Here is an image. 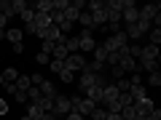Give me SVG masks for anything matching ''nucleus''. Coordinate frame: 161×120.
<instances>
[{
    "mask_svg": "<svg viewBox=\"0 0 161 120\" xmlns=\"http://www.w3.org/2000/svg\"><path fill=\"white\" fill-rule=\"evenodd\" d=\"M0 86H6V80H3V75H0Z\"/></svg>",
    "mask_w": 161,
    "mask_h": 120,
    "instance_id": "nucleus-50",
    "label": "nucleus"
},
{
    "mask_svg": "<svg viewBox=\"0 0 161 120\" xmlns=\"http://www.w3.org/2000/svg\"><path fill=\"white\" fill-rule=\"evenodd\" d=\"M57 120H64V118H57Z\"/></svg>",
    "mask_w": 161,
    "mask_h": 120,
    "instance_id": "nucleus-53",
    "label": "nucleus"
},
{
    "mask_svg": "<svg viewBox=\"0 0 161 120\" xmlns=\"http://www.w3.org/2000/svg\"><path fill=\"white\" fill-rule=\"evenodd\" d=\"M35 13H51V8H54V0H38L35 6H30Z\"/></svg>",
    "mask_w": 161,
    "mask_h": 120,
    "instance_id": "nucleus-19",
    "label": "nucleus"
},
{
    "mask_svg": "<svg viewBox=\"0 0 161 120\" xmlns=\"http://www.w3.org/2000/svg\"><path fill=\"white\" fill-rule=\"evenodd\" d=\"M105 120H124V118H121V115H110V112H108V118H105Z\"/></svg>",
    "mask_w": 161,
    "mask_h": 120,
    "instance_id": "nucleus-48",
    "label": "nucleus"
},
{
    "mask_svg": "<svg viewBox=\"0 0 161 120\" xmlns=\"http://www.w3.org/2000/svg\"><path fill=\"white\" fill-rule=\"evenodd\" d=\"M92 13V22H94V27H108V11L105 8H97V11H89Z\"/></svg>",
    "mask_w": 161,
    "mask_h": 120,
    "instance_id": "nucleus-13",
    "label": "nucleus"
},
{
    "mask_svg": "<svg viewBox=\"0 0 161 120\" xmlns=\"http://www.w3.org/2000/svg\"><path fill=\"white\" fill-rule=\"evenodd\" d=\"M64 120H83V118H80V112H75V109H70V112L64 115Z\"/></svg>",
    "mask_w": 161,
    "mask_h": 120,
    "instance_id": "nucleus-43",
    "label": "nucleus"
},
{
    "mask_svg": "<svg viewBox=\"0 0 161 120\" xmlns=\"http://www.w3.org/2000/svg\"><path fill=\"white\" fill-rule=\"evenodd\" d=\"M94 107H97V104H94V102H89V99L83 96V99L78 102V107H75V112H80V118H89V115L94 112Z\"/></svg>",
    "mask_w": 161,
    "mask_h": 120,
    "instance_id": "nucleus-14",
    "label": "nucleus"
},
{
    "mask_svg": "<svg viewBox=\"0 0 161 120\" xmlns=\"http://www.w3.org/2000/svg\"><path fill=\"white\" fill-rule=\"evenodd\" d=\"M156 109V104L150 102V99H142V102H134V112H137V118H150V112Z\"/></svg>",
    "mask_w": 161,
    "mask_h": 120,
    "instance_id": "nucleus-8",
    "label": "nucleus"
},
{
    "mask_svg": "<svg viewBox=\"0 0 161 120\" xmlns=\"http://www.w3.org/2000/svg\"><path fill=\"white\" fill-rule=\"evenodd\" d=\"M105 59H108V48H105L102 43H97V46H94V51H92V62L105 64Z\"/></svg>",
    "mask_w": 161,
    "mask_h": 120,
    "instance_id": "nucleus-18",
    "label": "nucleus"
},
{
    "mask_svg": "<svg viewBox=\"0 0 161 120\" xmlns=\"http://www.w3.org/2000/svg\"><path fill=\"white\" fill-rule=\"evenodd\" d=\"M19 120H30V118H27V115H22V118H19Z\"/></svg>",
    "mask_w": 161,
    "mask_h": 120,
    "instance_id": "nucleus-51",
    "label": "nucleus"
},
{
    "mask_svg": "<svg viewBox=\"0 0 161 120\" xmlns=\"http://www.w3.org/2000/svg\"><path fill=\"white\" fill-rule=\"evenodd\" d=\"M40 120H57V118H54V115L48 112V115H43V118H40Z\"/></svg>",
    "mask_w": 161,
    "mask_h": 120,
    "instance_id": "nucleus-49",
    "label": "nucleus"
},
{
    "mask_svg": "<svg viewBox=\"0 0 161 120\" xmlns=\"http://www.w3.org/2000/svg\"><path fill=\"white\" fill-rule=\"evenodd\" d=\"M59 80H62V83H67V86H73L75 72H70V69H62V72H59Z\"/></svg>",
    "mask_w": 161,
    "mask_h": 120,
    "instance_id": "nucleus-33",
    "label": "nucleus"
},
{
    "mask_svg": "<svg viewBox=\"0 0 161 120\" xmlns=\"http://www.w3.org/2000/svg\"><path fill=\"white\" fill-rule=\"evenodd\" d=\"M158 3H156V6H153V3H150V6H142V8H140V19H142V22H148V24H153L156 22V16H158Z\"/></svg>",
    "mask_w": 161,
    "mask_h": 120,
    "instance_id": "nucleus-7",
    "label": "nucleus"
},
{
    "mask_svg": "<svg viewBox=\"0 0 161 120\" xmlns=\"http://www.w3.org/2000/svg\"><path fill=\"white\" fill-rule=\"evenodd\" d=\"M27 118L30 120H40V118H43V112H40L35 104H30V107H27Z\"/></svg>",
    "mask_w": 161,
    "mask_h": 120,
    "instance_id": "nucleus-36",
    "label": "nucleus"
},
{
    "mask_svg": "<svg viewBox=\"0 0 161 120\" xmlns=\"http://www.w3.org/2000/svg\"><path fill=\"white\" fill-rule=\"evenodd\" d=\"M0 75H3V80H6V83H14V80L19 78V69H16V67H6Z\"/></svg>",
    "mask_w": 161,
    "mask_h": 120,
    "instance_id": "nucleus-26",
    "label": "nucleus"
},
{
    "mask_svg": "<svg viewBox=\"0 0 161 120\" xmlns=\"http://www.w3.org/2000/svg\"><path fill=\"white\" fill-rule=\"evenodd\" d=\"M75 38H78V53L94 51V46H97V40H94V29H80Z\"/></svg>",
    "mask_w": 161,
    "mask_h": 120,
    "instance_id": "nucleus-2",
    "label": "nucleus"
},
{
    "mask_svg": "<svg viewBox=\"0 0 161 120\" xmlns=\"http://www.w3.org/2000/svg\"><path fill=\"white\" fill-rule=\"evenodd\" d=\"M78 22L83 24V29H97V27H94V22H92V13H89V11H80Z\"/></svg>",
    "mask_w": 161,
    "mask_h": 120,
    "instance_id": "nucleus-25",
    "label": "nucleus"
},
{
    "mask_svg": "<svg viewBox=\"0 0 161 120\" xmlns=\"http://www.w3.org/2000/svg\"><path fill=\"white\" fill-rule=\"evenodd\" d=\"M70 109H73V104H70V96H64V93H57V96H54V109H51V115H54V118H64Z\"/></svg>",
    "mask_w": 161,
    "mask_h": 120,
    "instance_id": "nucleus-4",
    "label": "nucleus"
},
{
    "mask_svg": "<svg viewBox=\"0 0 161 120\" xmlns=\"http://www.w3.org/2000/svg\"><path fill=\"white\" fill-rule=\"evenodd\" d=\"M118 104H121V109H124V107H129V104H134V102H132L129 93H118Z\"/></svg>",
    "mask_w": 161,
    "mask_h": 120,
    "instance_id": "nucleus-39",
    "label": "nucleus"
},
{
    "mask_svg": "<svg viewBox=\"0 0 161 120\" xmlns=\"http://www.w3.org/2000/svg\"><path fill=\"white\" fill-rule=\"evenodd\" d=\"M35 35H38L40 40H48V43H59V40H62V32H59V27H57V24H48V27L38 29Z\"/></svg>",
    "mask_w": 161,
    "mask_h": 120,
    "instance_id": "nucleus-6",
    "label": "nucleus"
},
{
    "mask_svg": "<svg viewBox=\"0 0 161 120\" xmlns=\"http://www.w3.org/2000/svg\"><path fill=\"white\" fill-rule=\"evenodd\" d=\"M94 80H97V75H92V72H86V69H83V72H80V78H78V91L86 93L89 88L94 86Z\"/></svg>",
    "mask_w": 161,
    "mask_h": 120,
    "instance_id": "nucleus-9",
    "label": "nucleus"
},
{
    "mask_svg": "<svg viewBox=\"0 0 161 120\" xmlns=\"http://www.w3.org/2000/svg\"><path fill=\"white\" fill-rule=\"evenodd\" d=\"M14 99H16V102H19V104H27V91H19V93H16V96H14Z\"/></svg>",
    "mask_w": 161,
    "mask_h": 120,
    "instance_id": "nucleus-44",
    "label": "nucleus"
},
{
    "mask_svg": "<svg viewBox=\"0 0 161 120\" xmlns=\"http://www.w3.org/2000/svg\"><path fill=\"white\" fill-rule=\"evenodd\" d=\"M19 19H22V22H24V24H32V19H35V11H32V8H30V6H27V8H24V11H22V13H19Z\"/></svg>",
    "mask_w": 161,
    "mask_h": 120,
    "instance_id": "nucleus-30",
    "label": "nucleus"
},
{
    "mask_svg": "<svg viewBox=\"0 0 161 120\" xmlns=\"http://www.w3.org/2000/svg\"><path fill=\"white\" fill-rule=\"evenodd\" d=\"M48 69H51V72H57V75H59V72H62V69H64V64L59 62V59H51V62H48Z\"/></svg>",
    "mask_w": 161,
    "mask_h": 120,
    "instance_id": "nucleus-37",
    "label": "nucleus"
},
{
    "mask_svg": "<svg viewBox=\"0 0 161 120\" xmlns=\"http://www.w3.org/2000/svg\"><path fill=\"white\" fill-rule=\"evenodd\" d=\"M24 8H27V3H24V0H11V11H14V16H19Z\"/></svg>",
    "mask_w": 161,
    "mask_h": 120,
    "instance_id": "nucleus-32",
    "label": "nucleus"
},
{
    "mask_svg": "<svg viewBox=\"0 0 161 120\" xmlns=\"http://www.w3.org/2000/svg\"><path fill=\"white\" fill-rule=\"evenodd\" d=\"M35 62H38L40 67H43V64H48V62H51V56H48V53H43V51H38V53H35Z\"/></svg>",
    "mask_w": 161,
    "mask_h": 120,
    "instance_id": "nucleus-38",
    "label": "nucleus"
},
{
    "mask_svg": "<svg viewBox=\"0 0 161 120\" xmlns=\"http://www.w3.org/2000/svg\"><path fill=\"white\" fill-rule=\"evenodd\" d=\"M118 67L124 69V75H126V72H132V75H134V72H140V69H137V62H134V59L129 56V53H124V56H121Z\"/></svg>",
    "mask_w": 161,
    "mask_h": 120,
    "instance_id": "nucleus-11",
    "label": "nucleus"
},
{
    "mask_svg": "<svg viewBox=\"0 0 161 120\" xmlns=\"http://www.w3.org/2000/svg\"><path fill=\"white\" fill-rule=\"evenodd\" d=\"M30 80H32V86H40V83H43L46 78H43L40 72H32V75H30Z\"/></svg>",
    "mask_w": 161,
    "mask_h": 120,
    "instance_id": "nucleus-41",
    "label": "nucleus"
},
{
    "mask_svg": "<svg viewBox=\"0 0 161 120\" xmlns=\"http://www.w3.org/2000/svg\"><path fill=\"white\" fill-rule=\"evenodd\" d=\"M89 118H92V120H105V118H108V109H105V107H99V104H97V107H94V112L89 115Z\"/></svg>",
    "mask_w": 161,
    "mask_h": 120,
    "instance_id": "nucleus-31",
    "label": "nucleus"
},
{
    "mask_svg": "<svg viewBox=\"0 0 161 120\" xmlns=\"http://www.w3.org/2000/svg\"><path fill=\"white\" fill-rule=\"evenodd\" d=\"M140 120H150V118H140Z\"/></svg>",
    "mask_w": 161,
    "mask_h": 120,
    "instance_id": "nucleus-52",
    "label": "nucleus"
},
{
    "mask_svg": "<svg viewBox=\"0 0 161 120\" xmlns=\"http://www.w3.org/2000/svg\"><path fill=\"white\" fill-rule=\"evenodd\" d=\"M148 29H150V24L148 22H142V19H140V22H134V24H129L126 29H124V32H126V38H129V43H137L140 38H142V35H148Z\"/></svg>",
    "mask_w": 161,
    "mask_h": 120,
    "instance_id": "nucleus-3",
    "label": "nucleus"
},
{
    "mask_svg": "<svg viewBox=\"0 0 161 120\" xmlns=\"http://www.w3.org/2000/svg\"><path fill=\"white\" fill-rule=\"evenodd\" d=\"M38 88H40V96H46V99H54V96H57V86H54L51 80H43Z\"/></svg>",
    "mask_w": 161,
    "mask_h": 120,
    "instance_id": "nucleus-15",
    "label": "nucleus"
},
{
    "mask_svg": "<svg viewBox=\"0 0 161 120\" xmlns=\"http://www.w3.org/2000/svg\"><path fill=\"white\" fill-rule=\"evenodd\" d=\"M148 86H153V88L161 86V72H148Z\"/></svg>",
    "mask_w": 161,
    "mask_h": 120,
    "instance_id": "nucleus-34",
    "label": "nucleus"
},
{
    "mask_svg": "<svg viewBox=\"0 0 161 120\" xmlns=\"http://www.w3.org/2000/svg\"><path fill=\"white\" fill-rule=\"evenodd\" d=\"M6 40L11 43V46H14V43H22V40H24V32H22V29L8 27V29H6Z\"/></svg>",
    "mask_w": 161,
    "mask_h": 120,
    "instance_id": "nucleus-20",
    "label": "nucleus"
},
{
    "mask_svg": "<svg viewBox=\"0 0 161 120\" xmlns=\"http://www.w3.org/2000/svg\"><path fill=\"white\" fill-rule=\"evenodd\" d=\"M129 96H132V102H142V99H148V88L145 86H132L129 88Z\"/></svg>",
    "mask_w": 161,
    "mask_h": 120,
    "instance_id": "nucleus-17",
    "label": "nucleus"
},
{
    "mask_svg": "<svg viewBox=\"0 0 161 120\" xmlns=\"http://www.w3.org/2000/svg\"><path fill=\"white\" fill-rule=\"evenodd\" d=\"M0 115H8V102L6 99H0Z\"/></svg>",
    "mask_w": 161,
    "mask_h": 120,
    "instance_id": "nucleus-47",
    "label": "nucleus"
},
{
    "mask_svg": "<svg viewBox=\"0 0 161 120\" xmlns=\"http://www.w3.org/2000/svg\"><path fill=\"white\" fill-rule=\"evenodd\" d=\"M102 46L108 48V53H110V51H126V46H129V38H126V32L121 29V32H113V35H108Z\"/></svg>",
    "mask_w": 161,
    "mask_h": 120,
    "instance_id": "nucleus-1",
    "label": "nucleus"
},
{
    "mask_svg": "<svg viewBox=\"0 0 161 120\" xmlns=\"http://www.w3.org/2000/svg\"><path fill=\"white\" fill-rule=\"evenodd\" d=\"M40 99V88L38 86H30L27 88V102H38Z\"/></svg>",
    "mask_w": 161,
    "mask_h": 120,
    "instance_id": "nucleus-35",
    "label": "nucleus"
},
{
    "mask_svg": "<svg viewBox=\"0 0 161 120\" xmlns=\"http://www.w3.org/2000/svg\"><path fill=\"white\" fill-rule=\"evenodd\" d=\"M121 118H124V120H140L137 118V112H134V104H129V107H124V109H121Z\"/></svg>",
    "mask_w": 161,
    "mask_h": 120,
    "instance_id": "nucleus-27",
    "label": "nucleus"
},
{
    "mask_svg": "<svg viewBox=\"0 0 161 120\" xmlns=\"http://www.w3.org/2000/svg\"><path fill=\"white\" fill-rule=\"evenodd\" d=\"M148 40H150L148 46H158V43H161V29H153V27H150V29H148Z\"/></svg>",
    "mask_w": 161,
    "mask_h": 120,
    "instance_id": "nucleus-28",
    "label": "nucleus"
},
{
    "mask_svg": "<svg viewBox=\"0 0 161 120\" xmlns=\"http://www.w3.org/2000/svg\"><path fill=\"white\" fill-rule=\"evenodd\" d=\"M137 62H158V46H145Z\"/></svg>",
    "mask_w": 161,
    "mask_h": 120,
    "instance_id": "nucleus-12",
    "label": "nucleus"
},
{
    "mask_svg": "<svg viewBox=\"0 0 161 120\" xmlns=\"http://www.w3.org/2000/svg\"><path fill=\"white\" fill-rule=\"evenodd\" d=\"M67 6H70V0H54V8H51V11H64Z\"/></svg>",
    "mask_w": 161,
    "mask_h": 120,
    "instance_id": "nucleus-40",
    "label": "nucleus"
},
{
    "mask_svg": "<svg viewBox=\"0 0 161 120\" xmlns=\"http://www.w3.org/2000/svg\"><path fill=\"white\" fill-rule=\"evenodd\" d=\"M62 43H64V48H67V53H78V38H75V35H64Z\"/></svg>",
    "mask_w": 161,
    "mask_h": 120,
    "instance_id": "nucleus-21",
    "label": "nucleus"
},
{
    "mask_svg": "<svg viewBox=\"0 0 161 120\" xmlns=\"http://www.w3.org/2000/svg\"><path fill=\"white\" fill-rule=\"evenodd\" d=\"M14 86H16L19 91H27V88L32 86V80H30V75H19V78L14 80Z\"/></svg>",
    "mask_w": 161,
    "mask_h": 120,
    "instance_id": "nucleus-24",
    "label": "nucleus"
},
{
    "mask_svg": "<svg viewBox=\"0 0 161 120\" xmlns=\"http://www.w3.org/2000/svg\"><path fill=\"white\" fill-rule=\"evenodd\" d=\"M137 69H145V72H158V62H137Z\"/></svg>",
    "mask_w": 161,
    "mask_h": 120,
    "instance_id": "nucleus-29",
    "label": "nucleus"
},
{
    "mask_svg": "<svg viewBox=\"0 0 161 120\" xmlns=\"http://www.w3.org/2000/svg\"><path fill=\"white\" fill-rule=\"evenodd\" d=\"M40 51L51 56V51H54V43H48V40H43V46H40Z\"/></svg>",
    "mask_w": 161,
    "mask_h": 120,
    "instance_id": "nucleus-42",
    "label": "nucleus"
},
{
    "mask_svg": "<svg viewBox=\"0 0 161 120\" xmlns=\"http://www.w3.org/2000/svg\"><path fill=\"white\" fill-rule=\"evenodd\" d=\"M121 22H126V27H129V24H134V22H140V8H137V6L124 8V13H121Z\"/></svg>",
    "mask_w": 161,
    "mask_h": 120,
    "instance_id": "nucleus-10",
    "label": "nucleus"
},
{
    "mask_svg": "<svg viewBox=\"0 0 161 120\" xmlns=\"http://www.w3.org/2000/svg\"><path fill=\"white\" fill-rule=\"evenodd\" d=\"M32 24H35V32H38V29H43V27H48V24H51V19H48V13H35V19H32Z\"/></svg>",
    "mask_w": 161,
    "mask_h": 120,
    "instance_id": "nucleus-22",
    "label": "nucleus"
},
{
    "mask_svg": "<svg viewBox=\"0 0 161 120\" xmlns=\"http://www.w3.org/2000/svg\"><path fill=\"white\" fill-rule=\"evenodd\" d=\"M24 51V43H14L11 46V53H22Z\"/></svg>",
    "mask_w": 161,
    "mask_h": 120,
    "instance_id": "nucleus-46",
    "label": "nucleus"
},
{
    "mask_svg": "<svg viewBox=\"0 0 161 120\" xmlns=\"http://www.w3.org/2000/svg\"><path fill=\"white\" fill-rule=\"evenodd\" d=\"M62 64H64V69H70V72H83V67H86V56H83V53H70Z\"/></svg>",
    "mask_w": 161,
    "mask_h": 120,
    "instance_id": "nucleus-5",
    "label": "nucleus"
},
{
    "mask_svg": "<svg viewBox=\"0 0 161 120\" xmlns=\"http://www.w3.org/2000/svg\"><path fill=\"white\" fill-rule=\"evenodd\" d=\"M64 38V35H62ZM70 53H67V48H64V43L62 40H59V43H54V51H51V59H59V62H64V59H67Z\"/></svg>",
    "mask_w": 161,
    "mask_h": 120,
    "instance_id": "nucleus-16",
    "label": "nucleus"
},
{
    "mask_svg": "<svg viewBox=\"0 0 161 120\" xmlns=\"http://www.w3.org/2000/svg\"><path fill=\"white\" fill-rule=\"evenodd\" d=\"M6 93H11V96H16V93H19V88L14 86V83H6Z\"/></svg>",
    "mask_w": 161,
    "mask_h": 120,
    "instance_id": "nucleus-45",
    "label": "nucleus"
},
{
    "mask_svg": "<svg viewBox=\"0 0 161 120\" xmlns=\"http://www.w3.org/2000/svg\"><path fill=\"white\" fill-rule=\"evenodd\" d=\"M86 99H89V102H94V104H99V102H102V88H99V86H92V88L86 91Z\"/></svg>",
    "mask_w": 161,
    "mask_h": 120,
    "instance_id": "nucleus-23",
    "label": "nucleus"
}]
</instances>
